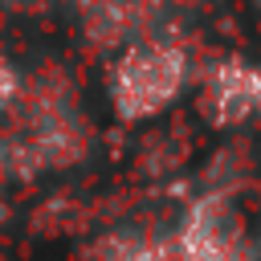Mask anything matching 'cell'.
<instances>
[{
	"mask_svg": "<svg viewBox=\"0 0 261 261\" xmlns=\"http://www.w3.org/2000/svg\"><path fill=\"white\" fill-rule=\"evenodd\" d=\"M196 82V61L184 37L147 29L114 49L106 69V98L122 122H151L167 114Z\"/></svg>",
	"mask_w": 261,
	"mask_h": 261,
	"instance_id": "obj_1",
	"label": "cell"
},
{
	"mask_svg": "<svg viewBox=\"0 0 261 261\" xmlns=\"http://www.w3.org/2000/svg\"><path fill=\"white\" fill-rule=\"evenodd\" d=\"M171 261H261V241L245 224L232 188H204L171 224Z\"/></svg>",
	"mask_w": 261,
	"mask_h": 261,
	"instance_id": "obj_2",
	"label": "cell"
},
{
	"mask_svg": "<svg viewBox=\"0 0 261 261\" xmlns=\"http://www.w3.org/2000/svg\"><path fill=\"white\" fill-rule=\"evenodd\" d=\"M196 102L208 126L245 130L261 122V61L245 53H224L196 73Z\"/></svg>",
	"mask_w": 261,
	"mask_h": 261,
	"instance_id": "obj_3",
	"label": "cell"
},
{
	"mask_svg": "<svg viewBox=\"0 0 261 261\" xmlns=\"http://www.w3.org/2000/svg\"><path fill=\"white\" fill-rule=\"evenodd\" d=\"M90 261H171V228L114 224L94 241Z\"/></svg>",
	"mask_w": 261,
	"mask_h": 261,
	"instance_id": "obj_4",
	"label": "cell"
},
{
	"mask_svg": "<svg viewBox=\"0 0 261 261\" xmlns=\"http://www.w3.org/2000/svg\"><path fill=\"white\" fill-rule=\"evenodd\" d=\"M16 94H20V73L0 57V114H8L16 106Z\"/></svg>",
	"mask_w": 261,
	"mask_h": 261,
	"instance_id": "obj_5",
	"label": "cell"
},
{
	"mask_svg": "<svg viewBox=\"0 0 261 261\" xmlns=\"http://www.w3.org/2000/svg\"><path fill=\"white\" fill-rule=\"evenodd\" d=\"M257 241H261V237H257Z\"/></svg>",
	"mask_w": 261,
	"mask_h": 261,
	"instance_id": "obj_6",
	"label": "cell"
}]
</instances>
